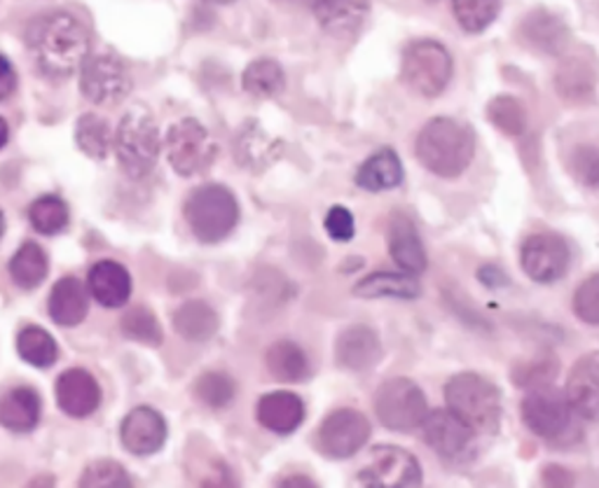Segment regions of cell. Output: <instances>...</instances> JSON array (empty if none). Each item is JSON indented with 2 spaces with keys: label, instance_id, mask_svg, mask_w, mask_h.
Segmentation results:
<instances>
[{
  "label": "cell",
  "instance_id": "obj_1",
  "mask_svg": "<svg viewBox=\"0 0 599 488\" xmlns=\"http://www.w3.org/2000/svg\"><path fill=\"white\" fill-rule=\"evenodd\" d=\"M28 47L43 75L63 80L89 57L87 28L69 12H47L28 28Z\"/></svg>",
  "mask_w": 599,
  "mask_h": 488
},
{
  "label": "cell",
  "instance_id": "obj_2",
  "mask_svg": "<svg viewBox=\"0 0 599 488\" xmlns=\"http://www.w3.org/2000/svg\"><path fill=\"white\" fill-rule=\"evenodd\" d=\"M417 159L441 178H459L476 155L474 129L452 118H435L417 136Z\"/></svg>",
  "mask_w": 599,
  "mask_h": 488
},
{
  "label": "cell",
  "instance_id": "obj_3",
  "mask_svg": "<svg viewBox=\"0 0 599 488\" xmlns=\"http://www.w3.org/2000/svg\"><path fill=\"white\" fill-rule=\"evenodd\" d=\"M445 402L476 435H494L501 426L499 388L476 371L455 374L445 386Z\"/></svg>",
  "mask_w": 599,
  "mask_h": 488
},
{
  "label": "cell",
  "instance_id": "obj_4",
  "mask_svg": "<svg viewBox=\"0 0 599 488\" xmlns=\"http://www.w3.org/2000/svg\"><path fill=\"white\" fill-rule=\"evenodd\" d=\"M112 150L118 155L122 171L129 178H134V181H141V178L155 171L161 141L159 126L151 115V110L132 108L124 112L116 134H112Z\"/></svg>",
  "mask_w": 599,
  "mask_h": 488
},
{
  "label": "cell",
  "instance_id": "obj_5",
  "mask_svg": "<svg viewBox=\"0 0 599 488\" xmlns=\"http://www.w3.org/2000/svg\"><path fill=\"white\" fill-rule=\"evenodd\" d=\"M576 412L560 388L539 386L523 400L525 426L550 444H574L580 439ZM580 418V416H578Z\"/></svg>",
  "mask_w": 599,
  "mask_h": 488
},
{
  "label": "cell",
  "instance_id": "obj_6",
  "mask_svg": "<svg viewBox=\"0 0 599 488\" xmlns=\"http://www.w3.org/2000/svg\"><path fill=\"white\" fill-rule=\"evenodd\" d=\"M183 213L192 234L202 243H218L235 232L239 204L228 187L208 183L190 194Z\"/></svg>",
  "mask_w": 599,
  "mask_h": 488
},
{
  "label": "cell",
  "instance_id": "obj_7",
  "mask_svg": "<svg viewBox=\"0 0 599 488\" xmlns=\"http://www.w3.org/2000/svg\"><path fill=\"white\" fill-rule=\"evenodd\" d=\"M452 57L441 42L417 40L403 54L400 75L406 85L424 99H433L445 91L452 80Z\"/></svg>",
  "mask_w": 599,
  "mask_h": 488
},
{
  "label": "cell",
  "instance_id": "obj_8",
  "mask_svg": "<svg viewBox=\"0 0 599 488\" xmlns=\"http://www.w3.org/2000/svg\"><path fill=\"white\" fill-rule=\"evenodd\" d=\"M165 150H167L171 169L178 175L190 178V175L204 173L214 164V159L218 155V145L202 122L185 118V120H178L167 132Z\"/></svg>",
  "mask_w": 599,
  "mask_h": 488
},
{
  "label": "cell",
  "instance_id": "obj_9",
  "mask_svg": "<svg viewBox=\"0 0 599 488\" xmlns=\"http://www.w3.org/2000/svg\"><path fill=\"white\" fill-rule=\"evenodd\" d=\"M375 412L384 428L396 432H410L422 426L429 414V404L415 381L410 379H388L375 393Z\"/></svg>",
  "mask_w": 599,
  "mask_h": 488
},
{
  "label": "cell",
  "instance_id": "obj_10",
  "mask_svg": "<svg viewBox=\"0 0 599 488\" xmlns=\"http://www.w3.org/2000/svg\"><path fill=\"white\" fill-rule=\"evenodd\" d=\"M80 91L94 106H118L132 91V75L112 54H92L80 66Z\"/></svg>",
  "mask_w": 599,
  "mask_h": 488
},
{
  "label": "cell",
  "instance_id": "obj_11",
  "mask_svg": "<svg viewBox=\"0 0 599 488\" xmlns=\"http://www.w3.org/2000/svg\"><path fill=\"white\" fill-rule=\"evenodd\" d=\"M424 442L441 455L445 463H468L476 455L478 435L450 410L429 412L422 420Z\"/></svg>",
  "mask_w": 599,
  "mask_h": 488
},
{
  "label": "cell",
  "instance_id": "obj_12",
  "mask_svg": "<svg viewBox=\"0 0 599 488\" xmlns=\"http://www.w3.org/2000/svg\"><path fill=\"white\" fill-rule=\"evenodd\" d=\"M370 439V423L356 410H337L326 416L316 432V449L331 461H345L359 453Z\"/></svg>",
  "mask_w": 599,
  "mask_h": 488
},
{
  "label": "cell",
  "instance_id": "obj_13",
  "mask_svg": "<svg viewBox=\"0 0 599 488\" xmlns=\"http://www.w3.org/2000/svg\"><path fill=\"white\" fill-rule=\"evenodd\" d=\"M363 486L408 488L422 484V467L415 455L400 447H378L359 472Z\"/></svg>",
  "mask_w": 599,
  "mask_h": 488
},
{
  "label": "cell",
  "instance_id": "obj_14",
  "mask_svg": "<svg viewBox=\"0 0 599 488\" xmlns=\"http://www.w3.org/2000/svg\"><path fill=\"white\" fill-rule=\"evenodd\" d=\"M523 269L531 281L555 283L570 269V246L558 234H531L523 243Z\"/></svg>",
  "mask_w": 599,
  "mask_h": 488
},
{
  "label": "cell",
  "instance_id": "obj_15",
  "mask_svg": "<svg viewBox=\"0 0 599 488\" xmlns=\"http://www.w3.org/2000/svg\"><path fill=\"white\" fill-rule=\"evenodd\" d=\"M120 439L129 453L151 455L167 442V420L153 406H136L120 426Z\"/></svg>",
  "mask_w": 599,
  "mask_h": 488
},
{
  "label": "cell",
  "instance_id": "obj_16",
  "mask_svg": "<svg viewBox=\"0 0 599 488\" xmlns=\"http://www.w3.org/2000/svg\"><path fill=\"white\" fill-rule=\"evenodd\" d=\"M57 402L63 414L73 418L92 416L101 404V386L87 369H67L57 379Z\"/></svg>",
  "mask_w": 599,
  "mask_h": 488
},
{
  "label": "cell",
  "instance_id": "obj_17",
  "mask_svg": "<svg viewBox=\"0 0 599 488\" xmlns=\"http://www.w3.org/2000/svg\"><path fill=\"white\" fill-rule=\"evenodd\" d=\"M386 241L388 255H392V259L403 271L412 276L427 271V251L412 218H408L406 213H394L392 220H388Z\"/></svg>",
  "mask_w": 599,
  "mask_h": 488
},
{
  "label": "cell",
  "instance_id": "obj_18",
  "mask_svg": "<svg viewBox=\"0 0 599 488\" xmlns=\"http://www.w3.org/2000/svg\"><path fill=\"white\" fill-rule=\"evenodd\" d=\"M566 400L574 406V412L595 423L599 418V357L597 353L583 355L570 371L566 379Z\"/></svg>",
  "mask_w": 599,
  "mask_h": 488
},
{
  "label": "cell",
  "instance_id": "obj_19",
  "mask_svg": "<svg viewBox=\"0 0 599 488\" xmlns=\"http://www.w3.org/2000/svg\"><path fill=\"white\" fill-rule=\"evenodd\" d=\"M382 357L378 332L368 325H351L335 341V361L351 371H366L375 367Z\"/></svg>",
  "mask_w": 599,
  "mask_h": 488
},
{
  "label": "cell",
  "instance_id": "obj_20",
  "mask_svg": "<svg viewBox=\"0 0 599 488\" xmlns=\"http://www.w3.org/2000/svg\"><path fill=\"white\" fill-rule=\"evenodd\" d=\"M370 0H314V14L321 28L333 38H351L363 28Z\"/></svg>",
  "mask_w": 599,
  "mask_h": 488
},
{
  "label": "cell",
  "instance_id": "obj_21",
  "mask_svg": "<svg viewBox=\"0 0 599 488\" xmlns=\"http://www.w3.org/2000/svg\"><path fill=\"white\" fill-rule=\"evenodd\" d=\"M87 292L101 306L120 308L132 297V276L116 259H101L89 269Z\"/></svg>",
  "mask_w": 599,
  "mask_h": 488
},
{
  "label": "cell",
  "instance_id": "obj_22",
  "mask_svg": "<svg viewBox=\"0 0 599 488\" xmlns=\"http://www.w3.org/2000/svg\"><path fill=\"white\" fill-rule=\"evenodd\" d=\"M284 152L281 141L272 138L257 122H247L235 138V157L239 167H247L255 173L265 171Z\"/></svg>",
  "mask_w": 599,
  "mask_h": 488
},
{
  "label": "cell",
  "instance_id": "obj_23",
  "mask_svg": "<svg viewBox=\"0 0 599 488\" xmlns=\"http://www.w3.org/2000/svg\"><path fill=\"white\" fill-rule=\"evenodd\" d=\"M255 416L261 426L274 435L296 432L304 420V402L296 393L286 390H274L257 400Z\"/></svg>",
  "mask_w": 599,
  "mask_h": 488
},
{
  "label": "cell",
  "instance_id": "obj_24",
  "mask_svg": "<svg viewBox=\"0 0 599 488\" xmlns=\"http://www.w3.org/2000/svg\"><path fill=\"white\" fill-rule=\"evenodd\" d=\"M47 308H50V318L61 328H75L87 318L89 292L75 276H63L55 283Z\"/></svg>",
  "mask_w": 599,
  "mask_h": 488
},
{
  "label": "cell",
  "instance_id": "obj_25",
  "mask_svg": "<svg viewBox=\"0 0 599 488\" xmlns=\"http://www.w3.org/2000/svg\"><path fill=\"white\" fill-rule=\"evenodd\" d=\"M43 412L40 395L34 388H14L0 395V426L14 432H28L38 426Z\"/></svg>",
  "mask_w": 599,
  "mask_h": 488
},
{
  "label": "cell",
  "instance_id": "obj_26",
  "mask_svg": "<svg viewBox=\"0 0 599 488\" xmlns=\"http://www.w3.org/2000/svg\"><path fill=\"white\" fill-rule=\"evenodd\" d=\"M403 183L400 157L392 148H382L370 155L356 171V185L366 192H386Z\"/></svg>",
  "mask_w": 599,
  "mask_h": 488
},
{
  "label": "cell",
  "instance_id": "obj_27",
  "mask_svg": "<svg viewBox=\"0 0 599 488\" xmlns=\"http://www.w3.org/2000/svg\"><path fill=\"white\" fill-rule=\"evenodd\" d=\"M419 281L412 273H392V271H378L372 276H366L363 281L354 285V295L363 300H378V297H392V300H417Z\"/></svg>",
  "mask_w": 599,
  "mask_h": 488
},
{
  "label": "cell",
  "instance_id": "obj_28",
  "mask_svg": "<svg viewBox=\"0 0 599 488\" xmlns=\"http://www.w3.org/2000/svg\"><path fill=\"white\" fill-rule=\"evenodd\" d=\"M173 328L188 341H208L216 337L220 320L218 314L212 308V304H206L202 300H188L176 308L173 314Z\"/></svg>",
  "mask_w": 599,
  "mask_h": 488
},
{
  "label": "cell",
  "instance_id": "obj_29",
  "mask_svg": "<svg viewBox=\"0 0 599 488\" xmlns=\"http://www.w3.org/2000/svg\"><path fill=\"white\" fill-rule=\"evenodd\" d=\"M267 371L277 381L298 383L310 377V361H307L304 351L293 344V341H277L265 353Z\"/></svg>",
  "mask_w": 599,
  "mask_h": 488
},
{
  "label": "cell",
  "instance_id": "obj_30",
  "mask_svg": "<svg viewBox=\"0 0 599 488\" xmlns=\"http://www.w3.org/2000/svg\"><path fill=\"white\" fill-rule=\"evenodd\" d=\"M47 271H50V263H47L45 251L34 241H26L10 259L12 281L24 290H36L47 279Z\"/></svg>",
  "mask_w": 599,
  "mask_h": 488
},
{
  "label": "cell",
  "instance_id": "obj_31",
  "mask_svg": "<svg viewBox=\"0 0 599 488\" xmlns=\"http://www.w3.org/2000/svg\"><path fill=\"white\" fill-rule=\"evenodd\" d=\"M523 36H525V42L537 47L539 52L555 54L564 47L566 28L558 17H553V14L539 10V12H531L523 22Z\"/></svg>",
  "mask_w": 599,
  "mask_h": 488
},
{
  "label": "cell",
  "instance_id": "obj_32",
  "mask_svg": "<svg viewBox=\"0 0 599 488\" xmlns=\"http://www.w3.org/2000/svg\"><path fill=\"white\" fill-rule=\"evenodd\" d=\"M241 87L255 99H272L286 87L284 69L274 59H255L241 75Z\"/></svg>",
  "mask_w": 599,
  "mask_h": 488
},
{
  "label": "cell",
  "instance_id": "obj_33",
  "mask_svg": "<svg viewBox=\"0 0 599 488\" xmlns=\"http://www.w3.org/2000/svg\"><path fill=\"white\" fill-rule=\"evenodd\" d=\"M17 351L22 355V361L34 365V367H52L59 357V346L52 339V334L38 328V325H31V328H24L17 337Z\"/></svg>",
  "mask_w": 599,
  "mask_h": 488
},
{
  "label": "cell",
  "instance_id": "obj_34",
  "mask_svg": "<svg viewBox=\"0 0 599 488\" xmlns=\"http://www.w3.org/2000/svg\"><path fill=\"white\" fill-rule=\"evenodd\" d=\"M75 143L92 159H106L112 148V132L104 118L87 112L75 124Z\"/></svg>",
  "mask_w": 599,
  "mask_h": 488
},
{
  "label": "cell",
  "instance_id": "obj_35",
  "mask_svg": "<svg viewBox=\"0 0 599 488\" xmlns=\"http://www.w3.org/2000/svg\"><path fill=\"white\" fill-rule=\"evenodd\" d=\"M28 220L34 230L45 236L61 234L69 227V206L55 194H45L28 208Z\"/></svg>",
  "mask_w": 599,
  "mask_h": 488
},
{
  "label": "cell",
  "instance_id": "obj_36",
  "mask_svg": "<svg viewBox=\"0 0 599 488\" xmlns=\"http://www.w3.org/2000/svg\"><path fill=\"white\" fill-rule=\"evenodd\" d=\"M501 0H452V12L466 34H482L499 17Z\"/></svg>",
  "mask_w": 599,
  "mask_h": 488
},
{
  "label": "cell",
  "instance_id": "obj_37",
  "mask_svg": "<svg viewBox=\"0 0 599 488\" xmlns=\"http://www.w3.org/2000/svg\"><path fill=\"white\" fill-rule=\"evenodd\" d=\"M237 393L235 381L225 371H204L202 377L194 381V395L212 410H225Z\"/></svg>",
  "mask_w": 599,
  "mask_h": 488
},
{
  "label": "cell",
  "instance_id": "obj_38",
  "mask_svg": "<svg viewBox=\"0 0 599 488\" xmlns=\"http://www.w3.org/2000/svg\"><path fill=\"white\" fill-rule=\"evenodd\" d=\"M122 332L127 339L139 341L143 346H159L161 344V328L153 312L145 306H136L132 312H127L122 318Z\"/></svg>",
  "mask_w": 599,
  "mask_h": 488
},
{
  "label": "cell",
  "instance_id": "obj_39",
  "mask_svg": "<svg viewBox=\"0 0 599 488\" xmlns=\"http://www.w3.org/2000/svg\"><path fill=\"white\" fill-rule=\"evenodd\" d=\"M488 118L492 124L508 136H520L527 126L525 108L517 103L513 96H496V99L488 106Z\"/></svg>",
  "mask_w": 599,
  "mask_h": 488
},
{
  "label": "cell",
  "instance_id": "obj_40",
  "mask_svg": "<svg viewBox=\"0 0 599 488\" xmlns=\"http://www.w3.org/2000/svg\"><path fill=\"white\" fill-rule=\"evenodd\" d=\"M80 486L87 488H129L132 486V477L127 475V469L116 461H94L85 467L83 477H80Z\"/></svg>",
  "mask_w": 599,
  "mask_h": 488
},
{
  "label": "cell",
  "instance_id": "obj_41",
  "mask_svg": "<svg viewBox=\"0 0 599 488\" xmlns=\"http://www.w3.org/2000/svg\"><path fill=\"white\" fill-rule=\"evenodd\" d=\"M574 312L588 325L599 322V273L588 276V279L578 285L574 295Z\"/></svg>",
  "mask_w": 599,
  "mask_h": 488
},
{
  "label": "cell",
  "instance_id": "obj_42",
  "mask_svg": "<svg viewBox=\"0 0 599 488\" xmlns=\"http://www.w3.org/2000/svg\"><path fill=\"white\" fill-rule=\"evenodd\" d=\"M555 363H546V361H534V363H525L523 367H515L513 371V381L523 388H539L546 386L550 379L555 377Z\"/></svg>",
  "mask_w": 599,
  "mask_h": 488
},
{
  "label": "cell",
  "instance_id": "obj_43",
  "mask_svg": "<svg viewBox=\"0 0 599 488\" xmlns=\"http://www.w3.org/2000/svg\"><path fill=\"white\" fill-rule=\"evenodd\" d=\"M572 169L580 183H586L588 187H597V175H599V159L597 150L592 145H583V148H576L572 157Z\"/></svg>",
  "mask_w": 599,
  "mask_h": 488
},
{
  "label": "cell",
  "instance_id": "obj_44",
  "mask_svg": "<svg viewBox=\"0 0 599 488\" xmlns=\"http://www.w3.org/2000/svg\"><path fill=\"white\" fill-rule=\"evenodd\" d=\"M326 232L333 241H351L356 234L354 216L345 206H333L326 216Z\"/></svg>",
  "mask_w": 599,
  "mask_h": 488
},
{
  "label": "cell",
  "instance_id": "obj_45",
  "mask_svg": "<svg viewBox=\"0 0 599 488\" xmlns=\"http://www.w3.org/2000/svg\"><path fill=\"white\" fill-rule=\"evenodd\" d=\"M14 87H17V73L5 57H0V101H5Z\"/></svg>",
  "mask_w": 599,
  "mask_h": 488
},
{
  "label": "cell",
  "instance_id": "obj_46",
  "mask_svg": "<svg viewBox=\"0 0 599 488\" xmlns=\"http://www.w3.org/2000/svg\"><path fill=\"white\" fill-rule=\"evenodd\" d=\"M279 484H281V486H307V488H314V486H316V481H314V479H310V477H302V475L284 477Z\"/></svg>",
  "mask_w": 599,
  "mask_h": 488
},
{
  "label": "cell",
  "instance_id": "obj_47",
  "mask_svg": "<svg viewBox=\"0 0 599 488\" xmlns=\"http://www.w3.org/2000/svg\"><path fill=\"white\" fill-rule=\"evenodd\" d=\"M8 141H10V126H8V122L3 118H0V150L5 148Z\"/></svg>",
  "mask_w": 599,
  "mask_h": 488
},
{
  "label": "cell",
  "instance_id": "obj_48",
  "mask_svg": "<svg viewBox=\"0 0 599 488\" xmlns=\"http://www.w3.org/2000/svg\"><path fill=\"white\" fill-rule=\"evenodd\" d=\"M5 234V216H3V210H0V239H3Z\"/></svg>",
  "mask_w": 599,
  "mask_h": 488
},
{
  "label": "cell",
  "instance_id": "obj_49",
  "mask_svg": "<svg viewBox=\"0 0 599 488\" xmlns=\"http://www.w3.org/2000/svg\"><path fill=\"white\" fill-rule=\"evenodd\" d=\"M212 3H232V0H212Z\"/></svg>",
  "mask_w": 599,
  "mask_h": 488
}]
</instances>
